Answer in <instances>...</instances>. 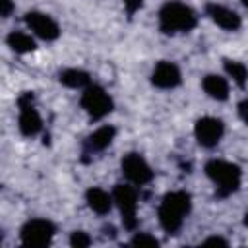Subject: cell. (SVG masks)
<instances>
[{"instance_id": "1", "label": "cell", "mask_w": 248, "mask_h": 248, "mask_svg": "<svg viewBox=\"0 0 248 248\" xmlns=\"http://www.w3.org/2000/svg\"><path fill=\"white\" fill-rule=\"evenodd\" d=\"M190 209H192V198L188 192L172 190V192L165 194L159 203V209H157L161 229L167 234H176L182 229L184 219L188 217Z\"/></svg>"}, {"instance_id": "2", "label": "cell", "mask_w": 248, "mask_h": 248, "mask_svg": "<svg viewBox=\"0 0 248 248\" xmlns=\"http://www.w3.org/2000/svg\"><path fill=\"white\" fill-rule=\"evenodd\" d=\"M198 25V14L184 2L169 0L159 10V29L165 35L190 33Z\"/></svg>"}, {"instance_id": "3", "label": "cell", "mask_w": 248, "mask_h": 248, "mask_svg": "<svg viewBox=\"0 0 248 248\" xmlns=\"http://www.w3.org/2000/svg\"><path fill=\"white\" fill-rule=\"evenodd\" d=\"M203 170H205L207 178L215 184L217 198H227L240 188L242 170L236 163H231L225 159H209L205 163Z\"/></svg>"}, {"instance_id": "4", "label": "cell", "mask_w": 248, "mask_h": 248, "mask_svg": "<svg viewBox=\"0 0 248 248\" xmlns=\"http://www.w3.org/2000/svg\"><path fill=\"white\" fill-rule=\"evenodd\" d=\"M79 105L81 108L85 110V114L91 118V120H103L105 116H108L114 108V101L112 97L107 93L105 87L101 85H87L79 97Z\"/></svg>"}, {"instance_id": "5", "label": "cell", "mask_w": 248, "mask_h": 248, "mask_svg": "<svg viewBox=\"0 0 248 248\" xmlns=\"http://www.w3.org/2000/svg\"><path fill=\"white\" fill-rule=\"evenodd\" d=\"M114 205L120 211V219L126 231H134L138 227V192L132 184H116L112 188Z\"/></svg>"}, {"instance_id": "6", "label": "cell", "mask_w": 248, "mask_h": 248, "mask_svg": "<svg viewBox=\"0 0 248 248\" xmlns=\"http://www.w3.org/2000/svg\"><path fill=\"white\" fill-rule=\"evenodd\" d=\"M56 234V227L52 221L48 219H29L23 223L21 231H19V240L23 246H31V248H41V246H48L52 242Z\"/></svg>"}, {"instance_id": "7", "label": "cell", "mask_w": 248, "mask_h": 248, "mask_svg": "<svg viewBox=\"0 0 248 248\" xmlns=\"http://www.w3.org/2000/svg\"><path fill=\"white\" fill-rule=\"evenodd\" d=\"M17 107H19V116H17V128L25 138H33L43 130V118L37 112L35 105H33V95L29 91H25L23 95H19L17 99Z\"/></svg>"}, {"instance_id": "8", "label": "cell", "mask_w": 248, "mask_h": 248, "mask_svg": "<svg viewBox=\"0 0 248 248\" xmlns=\"http://www.w3.org/2000/svg\"><path fill=\"white\" fill-rule=\"evenodd\" d=\"M120 169H122L124 178L134 186H143L153 180V170H151L149 163L143 159V155H140L136 151H130L122 157Z\"/></svg>"}, {"instance_id": "9", "label": "cell", "mask_w": 248, "mask_h": 248, "mask_svg": "<svg viewBox=\"0 0 248 248\" xmlns=\"http://www.w3.org/2000/svg\"><path fill=\"white\" fill-rule=\"evenodd\" d=\"M23 21H25L27 29H29L35 37H39V39H43V41H46V43H52V41H56V39L60 37V27H58L56 19L50 17L48 14H45V12L31 10V12L25 14Z\"/></svg>"}, {"instance_id": "10", "label": "cell", "mask_w": 248, "mask_h": 248, "mask_svg": "<svg viewBox=\"0 0 248 248\" xmlns=\"http://www.w3.org/2000/svg\"><path fill=\"white\" fill-rule=\"evenodd\" d=\"M223 134H225V124L217 116H202L194 124V138L205 149L215 147L221 141Z\"/></svg>"}, {"instance_id": "11", "label": "cell", "mask_w": 248, "mask_h": 248, "mask_svg": "<svg viewBox=\"0 0 248 248\" xmlns=\"http://www.w3.org/2000/svg\"><path fill=\"white\" fill-rule=\"evenodd\" d=\"M180 81H182V74L174 62L161 60L155 64V68L151 72V83L157 89H174L180 85Z\"/></svg>"}, {"instance_id": "12", "label": "cell", "mask_w": 248, "mask_h": 248, "mask_svg": "<svg viewBox=\"0 0 248 248\" xmlns=\"http://www.w3.org/2000/svg\"><path fill=\"white\" fill-rule=\"evenodd\" d=\"M205 16L217 27H221L225 31H238L240 25H242V19L234 10H231V8L223 6V4H217V2H209L205 6Z\"/></svg>"}, {"instance_id": "13", "label": "cell", "mask_w": 248, "mask_h": 248, "mask_svg": "<svg viewBox=\"0 0 248 248\" xmlns=\"http://www.w3.org/2000/svg\"><path fill=\"white\" fill-rule=\"evenodd\" d=\"M114 138H116V128L112 124H103L85 138L83 153H99V151L107 149Z\"/></svg>"}, {"instance_id": "14", "label": "cell", "mask_w": 248, "mask_h": 248, "mask_svg": "<svg viewBox=\"0 0 248 248\" xmlns=\"http://www.w3.org/2000/svg\"><path fill=\"white\" fill-rule=\"evenodd\" d=\"M85 202H87V207L97 215H107L114 205L112 194H108L107 190L97 188V186H91L85 192Z\"/></svg>"}, {"instance_id": "15", "label": "cell", "mask_w": 248, "mask_h": 248, "mask_svg": "<svg viewBox=\"0 0 248 248\" xmlns=\"http://www.w3.org/2000/svg\"><path fill=\"white\" fill-rule=\"evenodd\" d=\"M202 87H203L205 95L213 101H227L229 99V81H227V78H223L219 74H207L202 79Z\"/></svg>"}, {"instance_id": "16", "label": "cell", "mask_w": 248, "mask_h": 248, "mask_svg": "<svg viewBox=\"0 0 248 248\" xmlns=\"http://www.w3.org/2000/svg\"><path fill=\"white\" fill-rule=\"evenodd\" d=\"M58 81L70 89H85L91 83V78L81 68H64L58 74Z\"/></svg>"}, {"instance_id": "17", "label": "cell", "mask_w": 248, "mask_h": 248, "mask_svg": "<svg viewBox=\"0 0 248 248\" xmlns=\"http://www.w3.org/2000/svg\"><path fill=\"white\" fill-rule=\"evenodd\" d=\"M6 43L16 54H29V52H33L37 48L35 39L25 31H12L6 37Z\"/></svg>"}, {"instance_id": "18", "label": "cell", "mask_w": 248, "mask_h": 248, "mask_svg": "<svg viewBox=\"0 0 248 248\" xmlns=\"http://www.w3.org/2000/svg\"><path fill=\"white\" fill-rule=\"evenodd\" d=\"M223 68H225L227 76H229L238 87H244V85L248 83V68H246L242 62L225 58V60H223Z\"/></svg>"}, {"instance_id": "19", "label": "cell", "mask_w": 248, "mask_h": 248, "mask_svg": "<svg viewBox=\"0 0 248 248\" xmlns=\"http://www.w3.org/2000/svg\"><path fill=\"white\" fill-rule=\"evenodd\" d=\"M132 246H138V248H157L159 246V240L149 234V232H136L130 240Z\"/></svg>"}, {"instance_id": "20", "label": "cell", "mask_w": 248, "mask_h": 248, "mask_svg": "<svg viewBox=\"0 0 248 248\" xmlns=\"http://www.w3.org/2000/svg\"><path fill=\"white\" fill-rule=\"evenodd\" d=\"M91 244V236L85 231H74L70 234V246L74 248H87Z\"/></svg>"}, {"instance_id": "21", "label": "cell", "mask_w": 248, "mask_h": 248, "mask_svg": "<svg viewBox=\"0 0 248 248\" xmlns=\"http://www.w3.org/2000/svg\"><path fill=\"white\" fill-rule=\"evenodd\" d=\"M14 10H16V6L12 0H0V16L2 17H10Z\"/></svg>"}, {"instance_id": "22", "label": "cell", "mask_w": 248, "mask_h": 248, "mask_svg": "<svg viewBox=\"0 0 248 248\" xmlns=\"http://www.w3.org/2000/svg\"><path fill=\"white\" fill-rule=\"evenodd\" d=\"M122 2H124V8H126V12L130 16H134L141 8V4H143V0H122Z\"/></svg>"}, {"instance_id": "23", "label": "cell", "mask_w": 248, "mask_h": 248, "mask_svg": "<svg viewBox=\"0 0 248 248\" xmlns=\"http://www.w3.org/2000/svg\"><path fill=\"white\" fill-rule=\"evenodd\" d=\"M238 116H240V120L248 126V99H242V101L238 103Z\"/></svg>"}, {"instance_id": "24", "label": "cell", "mask_w": 248, "mask_h": 248, "mask_svg": "<svg viewBox=\"0 0 248 248\" xmlns=\"http://www.w3.org/2000/svg\"><path fill=\"white\" fill-rule=\"evenodd\" d=\"M202 244H205V246H227V240L223 236H209Z\"/></svg>"}, {"instance_id": "25", "label": "cell", "mask_w": 248, "mask_h": 248, "mask_svg": "<svg viewBox=\"0 0 248 248\" xmlns=\"http://www.w3.org/2000/svg\"><path fill=\"white\" fill-rule=\"evenodd\" d=\"M244 225H246V227H248V213H246V215H244Z\"/></svg>"}, {"instance_id": "26", "label": "cell", "mask_w": 248, "mask_h": 248, "mask_svg": "<svg viewBox=\"0 0 248 248\" xmlns=\"http://www.w3.org/2000/svg\"><path fill=\"white\" fill-rule=\"evenodd\" d=\"M242 4H244V8H248V0H242Z\"/></svg>"}]
</instances>
